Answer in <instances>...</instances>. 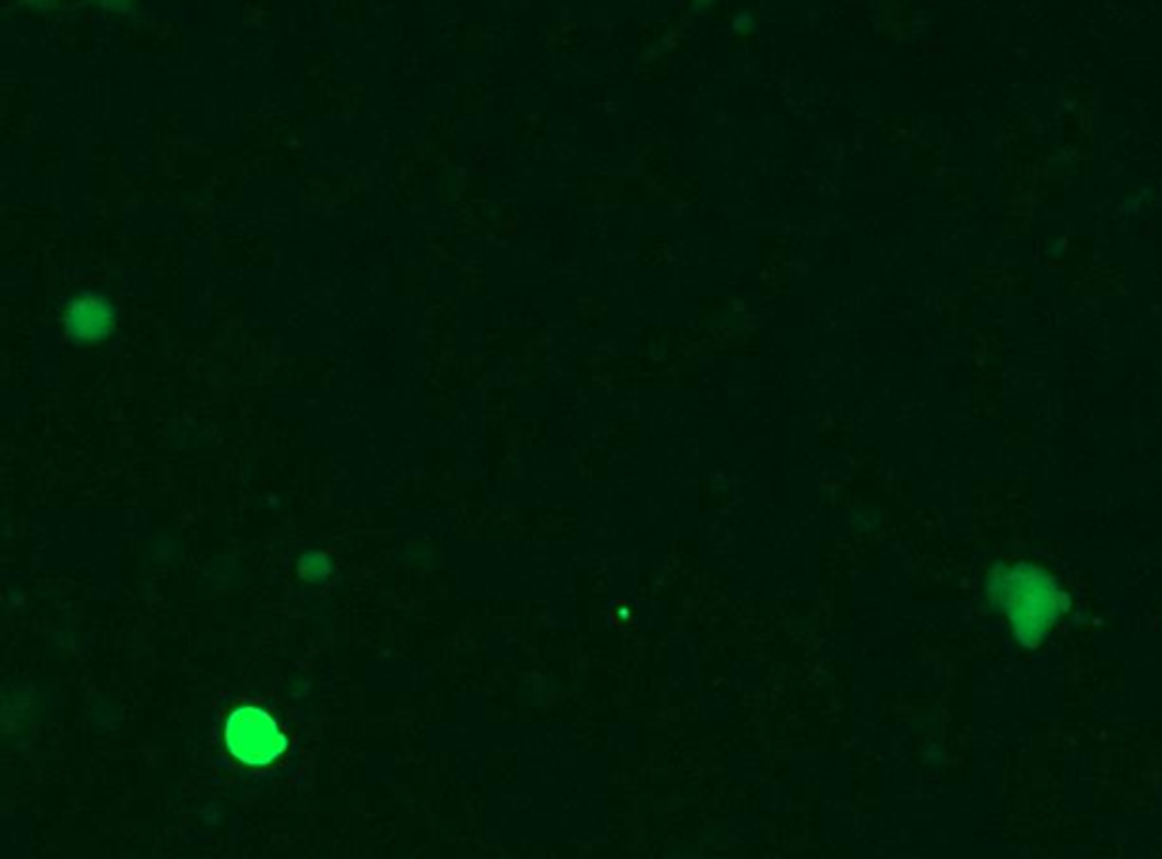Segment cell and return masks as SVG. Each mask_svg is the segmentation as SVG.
I'll return each instance as SVG.
<instances>
[{
  "mask_svg": "<svg viewBox=\"0 0 1162 859\" xmlns=\"http://www.w3.org/2000/svg\"><path fill=\"white\" fill-rule=\"evenodd\" d=\"M692 3H695L697 10H707V8H711L715 3V0H692Z\"/></svg>",
  "mask_w": 1162,
  "mask_h": 859,
  "instance_id": "cell-6",
  "label": "cell"
},
{
  "mask_svg": "<svg viewBox=\"0 0 1162 859\" xmlns=\"http://www.w3.org/2000/svg\"><path fill=\"white\" fill-rule=\"evenodd\" d=\"M223 739L229 755L250 768L280 762L288 749V737L280 723L266 709L254 705H241L227 716Z\"/></svg>",
  "mask_w": 1162,
  "mask_h": 859,
  "instance_id": "cell-2",
  "label": "cell"
},
{
  "mask_svg": "<svg viewBox=\"0 0 1162 859\" xmlns=\"http://www.w3.org/2000/svg\"><path fill=\"white\" fill-rule=\"evenodd\" d=\"M987 591L993 603L1008 614L1015 637L1027 646L1040 644L1067 610V596L1054 578L1031 564L997 570Z\"/></svg>",
  "mask_w": 1162,
  "mask_h": 859,
  "instance_id": "cell-1",
  "label": "cell"
},
{
  "mask_svg": "<svg viewBox=\"0 0 1162 859\" xmlns=\"http://www.w3.org/2000/svg\"><path fill=\"white\" fill-rule=\"evenodd\" d=\"M67 328L82 341L103 339L111 330V309L100 298H80L67 311Z\"/></svg>",
  "mask_w": 1162,
  "mask_h": 859,
  "instance_id": "cell-3",
  "label": "cell"
},
{
  "mask_svg": "<svg viewBox=\"0 0 1162 859\" xmlns=\"http://www.w3.org/2000/svg\"><path fill=\"white\" fill-rule=\"evenodd\" d=\"M732 27H734V31H736L738 35H749V33L757 31V19H754L751 12L743 10V12H738V14L734 16Z\"/></svg>",
  "mask_w": 1162,
  "mask_h": 859,
  "instance_id": "cell-5",
  "label": "cell"
},
{
  "mask_svg": "<svg viewBox=\"0 0 1162 859\" xmlns=\"http://www.w3.org/2000/svg\"><path fill=\"white\" fill-rule=\"evenodd\" d=\"M332 573V564L323 553H309L300 560V576L309 583H321Z\"/></svg>",
  "mask_w": 1162,
  "mask_h": 859,
  "instance_id": "cell-4",
  "label": "cell"
}]
</instances>
